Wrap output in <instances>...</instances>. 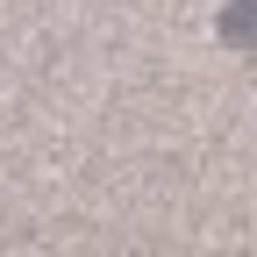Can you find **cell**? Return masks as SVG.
<instances>
[{
    "instance_id": "obj_1",
    "label": "cell",
    "mask_w": 257,
    "mask_h": 257,
    "mask_svg": "<svg viewBox=\"0 0 257 257\" xmlns=\"http://www.w3.org/2000/svg\"><path fill=\"white\" fill-rule=\"evenodd\" d=\"M214 36L229 50H257V0H229V8L214 15Z\"/></svg>"
}]
</instances>
